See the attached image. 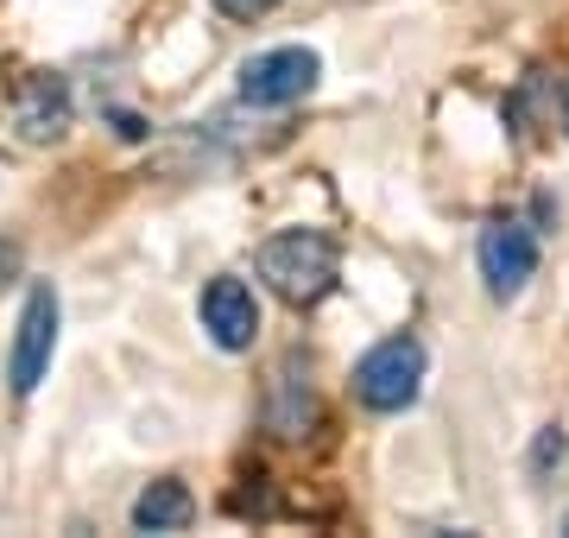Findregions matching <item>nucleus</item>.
<instances>
[{
	"instance_id": "nucleus-4",
	"label": "nucleus",
	"mask_w": 569,
	"mask_h": 538,
	"mask_svg": "<svg viewBox=\"0 0 569 538\" xmlns=\"http://www.w3.org/2000/svg\"><path fill=\"white\" fill-rule=\"evenodd\" d=\"M51 349H58V291L44 286H26V305H20V323H13V355H7V387L13 393H39V380L51 373Z\"/></svg>"
},
{
	"instance_id": "nucleus-12",
	"label": "nucleus",
	"mask_w": 569,
	"mask_h": 538,
	"mask_svg": "<svg viewBox=\"0 0 569 538\" xmlns=\"http://www.w3.org/2000/svg\"><path fill=\"white\" fill-rule=\"evenodd\" d=\"M114 127H121V140H146V121H140V114H114Z\"/></svg>"
},
{
	"instance_id": "nucleus-10",
	"label": "nucleus",
	"mask_w": 569,
	"mask_h": 538,
	"mask_svg": "<svg viewBox=\"0 0 569 538\" xmlns=\"http://www.w3.org/2000/svg\"><path fill=\"white\" fill-rule=\"evenodd\" d=\"M216 7H222L228 20H260V13H272V7H279V0H216Z\"/></svg>"
},
{
	"instance_id": "nucleus-2",
	"label": "nucleus",
	"mask_w": 569,
	"mask_h": 538,
	"mask_svg": "<svg viewBox=\"0 0 569 538\" xmlns=\"http://www.w3.org/2000/svg\"><path fill=\"white\" fill-rule=\"evenodd\" d=\"M425 393V342L418 336H387L355 361V399L367 412H406Z\"/></svg>"
},
{
	"instance_id": "nucleus-8",
	"label": "nucleus",
	"mask_w": 569,
	"mask_h": 538,
	"mask_svg": "<svg viewBox=\"0 0 569 538\" xmlns=\"http://www.w3.org/2000/svg\"><path fill=\"white\" fill-rule=\"evenodd\" d=\"M197 519V500H190V488L183 481H152L140 500H133V532H183Z\"/></svg>"
},
{
	"instance_id": "nucleus-11",
	"label": "nucleus",
	"mask_w": 569,
	"mask_h": 538,
	"mask_svg": "<svg viewBox=\"0 0 569 538\" xmlns=\"http://www.w3.org/2000/svg\"><path fill=\"white\" fill-rule=\"evenodd\" d=\"M13 279H20V248L0 241V286H13Z\"/></svg>"
},
{
	"instance_id": "nucleus-1",
	"label": "nucleus",
	"mask_w": 569,
	"mask_h": 538,
	"mask_svg": "<svg viewBox=\"0 0 569 538\" xmlns=\"http://www.w3.org/2000/svg\"><path fill=\"white\" fill-rule=\"evenodd\" d=\"M260 279L279 291L284 305H323L329 291H336V272H342V248L329 241L323 228H279L272 241L260 248Z\"/></svg>"
},
{
	"instance_id": "nucleus-14",
	"label": "nucleus",
	"mask_w": 569,
	"mask_h": 538,
	"mask_svg": "<svg viewBox=\"0 0 569 538\" xmlns=\"http://www.w3.org/2000/svg\"><path fill=\"white\" fill-rule=\"evenodd\" d=\"M563 526H569V519H563Z\"/></svg>"
},
{
	"instance_id": "nucleus-9",
	"label": "nucleus",
	"mask_w": 569,
	"mask_h": 538,
	"mask_svg": "<svg viewBox=\"0 0 569 538\" xmlns=\"http://www.w3.org/2000/svg\"><path fill=\"white\" fill-rule=\"evenodd\" d=\"M563 456H569L563 425H545V431H538V450H531V476H545L550 462H563Z\"/></svg>"
},
{
	"instance_id": "nucleus-5",
	"label": "nucleus",
	"mask_w": 569,
	"mask_h": 538,
	"mask_svg": "<svg viewBox=\"0 0 569 538\" xmlns=\"http://www.w3.org/2000/svg\"><path fill=\"white\" fill-rule=\"evenodd\" d=\"M475 267H481V279H488V298L512 305V298L531 286V272H538V228L512 222V216L488 222L481 241H475Z\"/></svg>"
},
{
	"instance_id": "nucleus-13",
	"label": "nucleus",
	"mask_w": 569,
	"mask_h": 538,
	"mask_svg": "<svg viewBox=\"0 0 569 538\" xmlns=\"http://www.w3.org/2000/svg\"><path fill=\"white\" fill-rule=\"evenodd\" d=\"M563 133H569V96H563Z\"/></svg>"
},
{
	"instance_id": "nucleus-7",
	"label": "nucleus",
	"mask_w": 569,
	"mask_h": 538,
	"mask_svg": "<svg viewBox=\"0 0 569 538\" xmlns=\"http://www.w3.org/2000/svg\"><path fill=\"white\" fill-rule=\"evenodd\" d=\"M13 127L32 146H51L70 133V83H63L58 70H32L20 83V96H13Z\"/></svg>"
},
{
	"instance_id": "nucleus-6",
	"label": "nucleus",
	"mask_w": 569,
	"mask_h": 538,
	"mask_svg": "<svg viewBox=\"0 0 569 538\" xmlns=\"http://www.w3.org/2000/svg\"><path fill=\"white\" fill-rule=\"evenodd\" d=\"M197 317H203V330L216 349L241 355L253 349V336H260V298L247 291V279H234V272H222V279H209L203 298H197Z\"/></svg>"
},
{
	"instance_id": "nucleus-3",
	"label": "nucleus",
	"mask_w": 569,
	"mask_h": 538,
	"mask_svg": "<svg viewBox=\"0 0 569 538\" xmlns=\"http://www.w3.org/2000/svg\"><path fill=\"white\" fill-rule=\"evenodd\" d=\"M317 77H323V58H317L310 44H279V51L247 58L234 89H241L247 108H291L317 89Z\"/></svg>"
}]
</instances>
